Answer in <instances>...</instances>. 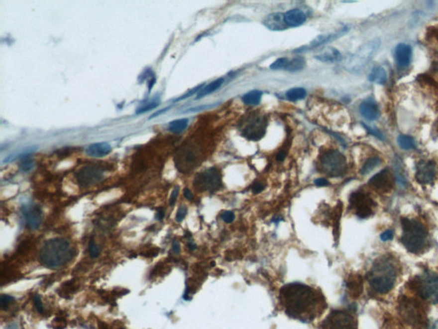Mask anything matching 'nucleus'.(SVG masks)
Here are the masks:
<instances>
[{"label":"nucleus","instance_id":"1","mask_svg":"<svg viewBox=\"0 0 438 329\" xmlns=\"http://www.w3.org/2000/svg\"><path fill=\"white\" fill-rule=\"evenodd\" d=\"M280 299L287 314L303 322L313 321L321 314L326 303L315 290L300 283L283 287Z\"/></svg>","mask_w":438,"mask_h":329},{"label":"nucleus","instance_id":"2","mask_svg":"<svg viewBox=\"0 0 438 329\" xmlns=\"http://www.w3.org/2000/svg\"><path fill=\"white\" fill-rule=\"evenodd\" d=\"M76 256V250L67 239L55 238L46 241L40 250V262L50 269L67 265Z\"/></svg>","mask_w":438,"mask_h":329},{"label":"nucleus","instance_id":"3","mask_svg":"<svg viewBox=\"0 0 438 329\" xmlns=\"http://www.w3.org/2000/svg\"><path fill=\"white\" fill-rule=\"evenodd\" d=\"M396 277L397 269L395 262L385 256L375 262L369 273V283L376 293L385 294L395 286Z\"/></svg>","mask_w":438,"mask_h":329},{"label":"nucleus","instance_id":"4","mask_svg":"<svg viewBox=\"0 0 438 329\" xmlns=\"http://www.w3.org/2000/svg\"><path fill=\"white\" fill-rule=\"evenodd\" d=\"M402 236L401 240L411 253L422 252L428 244V232L417 219L402 218Z\"/></svg>","mask_w":438,"mask_h":329},{"label":"nucleus","instance_id":"5","mask_svg":"<svg viewBox=\"0 0 438 329\" xmlns=\"http://www.w3.org/2000/svg\"><path fill=\"white\" fill-rule=\"evenodd\" d=\"M381 43L379 38H375L360 46L359 50L347 59L345 64L346 70L356 73L364 69L380 48Z\"/></svg>","mask_w":438,"mask_h":329},{"label":"nucleus","instance_id":"6","mask_svg":"<svg viewBox=\"0 0 438 329\" xmlns=\"http://www.w3.org/2000/svg\"><path fill=\"white\" fill-rule=\"evenodd\" d=\"M414 289L424 300L438 304V275L433 272H425L412 281Z\"/></svg>","mask_w":438,"mask_h":329},{"label":"nucleus","instance_id":"7","mask_svg":"<svg viewBox=\"0 0 438 329\" xmlns=\"http://www.w3.org/2000/svg\"><path fill=\"white\" fill-rule=\"evenodd\" d=\"M323 171L330 177H341L347 171V160L338 151L326 152L321 158Z\"/></svg>","mask_w":438,"mask_h":329},{"label":"nucleus","instance_id":"8","mask_svg":"<svg viewBox=\"0 0 438 329\" xmlns=\"http://www.w3.org/2000/svg\"><path fill=\"white\" fill-rule=\"evenodd\" d=\"M399 312L404 323L409 325H417L423 323L425 317L423 308L415 299L407 298L402 299L399 305Z\"/></svg>","mask_w":438,"mask_h":329},{"label":"nucleus","instance_id":"9","mask_svg":"<svg viewBox=\"0 0 438 329\" xmlns=\"http://www.w3.org/2000/svg\"><path fill=\"white\" fill-rule=\"evenodd\" d=\"M195 187L201 191L214 192L222 187V178L216 168L212 167L197 174L194 182Z\"/></svg>","mask_w":438,"mask_h":329},{"label":"nucleus","instance_id":"10","mask_svg":"<svg viewBox=\"0 0 438 329\" xmlns=\"http://www.w3.org/2000/svg\"><path fill=\"white\" fill-rule=\"evenodd\" d=\"M350 205L355 210L357 216L366 219L371 216L374 211L376 203L365 192L356 191L350 196Z\"/></svg>","mask_w":438,"mask_h":329},{"label":"nucleus","instance_id":"11","mask_svg":"<svg viewBox=\"0 0 438 329\" xmlns=\"http://www.w3.org/2000/svg\"><path fill=\"white\" fill-rule=\"evenodd\" d=\"M321 329H357L352 315L346 311H335L326 318Z\"/></svg>","mask_w":438,"mask_h":329},{"label":"nucleus","instance_id":"12","mask_svg":"<svg viewBox=\"0 0 438 329\" xmlns=\"http://www.w3.org/2000/svg\"><path fill=\"white\" fill-rule=\"evenodd\" d=\"M105 170L96 164H89L82 167L76 174L77 183L82 187L95 185L103 179Z\"/></svg>","mask_w":438,"mask_h":329},{"label":"nucleus","instance_id":"13","mask_svg":"<svg viewBox=\"0 0 438 329\" xmlns=\"http://www.w3.org/2000/svg\"><path fill=\"white\" fill-rule=\"evenodd\" d=\"M26 225L31 230H38L43 222V211L40 206L33 203L23 205L21 208Z\"/></svg>","mask_w":438,"mask_h":329},{"label":"nucleus","instance_id":"14","mask_svg":"<svg viewBox=\"0 0 438 329\" xmlns=\"http://www.w3.org/2000/svg\"><path fill=\"white\" fill-rule=\"evenodd\" d=\"M265 127L266 122L265 118L253 116L246 123L242 130V134L250 140H259L265 135Z\"/></svg>","mask_w":438,"mask_h":329},{"label":"nucleus","instance_id":"15","mask_svg":"<svg viewBox=\"0 0 438 329\" xmlns=\"http://www.w3.org/2000/svg\"><path fill=\"white\" fill-rule=\"evenodd\" d=\"M437 175V164L433 161H420L416 165V180L420 184L432 183Z\"/></svg>","mask_w":438,"mask_h":329},{"label":"nucleus","instance_id":"16","mask_svg":"<svg viewBox=\"0 0 438 329\" xmlns=\"http://www.w3.org/2000/svg\"><path fill=\"white\" fill-rule=\"evenodd\" d=\"M369 185L381 193L390 192L394 186V177L390 170L386 168L371 177L369 180Z\"/></svg>","mask_w":438,"mask_h":329},{"label":"nucleus","instance_id":"17","mask_svg":"<svg viewBox=\"0 0 438 329\" xmlns=\"http://www.w3.org/2000/svg\"><path fill=\"white\" fill-rule=\"evenodd\" d=\"M347 31H348V27H344L342 29H341L340 31H337V32H335V33H332V34H320V35L317 36L315 39L312 40V42H311L309 46H306V47H301V48L296 49L295 52H304L306 50H308L309 47H310V48L311 47H318V46H322V45L326 44V43L331 42L333 40H337L338 38L342 36L344 34H346Z\"/></svg>","mask_w":438,"mask_h":329},{"label":"nucleus","instance_id":"18","mask_svg":"<svg viewBox=\"0 0 438 329\" xmlns=\"http://www.w3.org/2000/svg\"><path fill=\"white\" fill-rule=\"evenodd\" d=\"M359 113L369 121L377 120L380 116V110L372 100H365L359 106Z\"/></svg>","mask_w":438,"mask_h":329},{"label":"nucleus","instance_id":"19","mask_svg":"<svg viewBox=\"0 0 438 329\" xmlns=\"http://www.w3.org/2000/svg\"><path fill=\"white\" fill-rule=\"evenodd\" d=\"M412 54L413 51L409 45L404 43L399 44L395 51L396 63L398 64L399 66L402 68L408 67L412 60Z\"/></svg>","mask_w":438,"mask_h":329},{"label":"nucleus","instance_id":"20","mask_svg":"<svg viewBox=\"0 0 438 329\" xmlns=\"http://www.w3.org/2000/svg\"><path fill=\"white\" fill-rule=\"evenodd\" d=\"M263 23L267 28L274 31L283 30L288 27L284 19V14L280 12L269 14Z\"/></svg>","mask_w":438,"mask_h":329},{"label":"nucleus","instance_id":"21","mask_svg":"<svg viewBox=\"0 0 438 329\" xmlns=\"http://www.w3.org/2000/svg\"><path fill=\"white\" fill-rule=\"evenodd\" d=\"M112 150V148L108 143H96L89 145L86 149V154L93 158H103L108 156Z\"/></svg>","mask_w":438,"mask_h":329},{"label":"nucleus","instance_id":"22","mask_svg":"<svg viewBox=\"0 0 438 329\" xmlns=\"http://www.w3.org/2000/svg\"><path fill=\"white\" fill-rule=\"evenodd\" d=\"M284 19L288 27H299L306 21L307 15L301 9H290L284 14Z\"/></svg>","mask_w":438,"mask_h":329},{"label":"nucleus","instance_id":"23","mask_svg":"<svg viewBox=\"0 0 438 329\" xmlns=\"http://www.w3.org/2000/svg\"><path fill=\"white\" fill-rule=\"evenodd\" d=\"M315 58L317 60L324 63H335V62L341 61L342 57L341 52H339L337 49L328 47L324 49L321 52L316 55Z\"/></svg>","mask_w":438,"mask_h":329},{"label":"nucleus","instance_id":"24","mask_svg":"<svg viewBox=\"0 0 438 329\" xmlns=\"http://www.w3.org/2000/svg\"><path fill=\"white\" fill-rule=\"evenodd\" d=\"M368 79L370 82L377 83V84H384L387 82L388 76L386 70L382 66H377L371 70L369 74Z\"/></svg>","mask_w":438,"mask_h":329},{"label":"nucleus","instance_id":"25","mask_svg":"<svg viewBox=\"0 0 438 329\" xmlns=\"http://www.w3.org/2000/svg\"><path fill=\"white\" fill-rule=\"evenodd\" d=\"M223 81L224 80L222 79V78H219V79L215 80V81L211 82L208 85L203 87L202 89H201V91L199 92L196 100L201 99V98L205 97L206 95H210L213 92L216 91L217 89H219L222 85Z\"/></svg>","mask_w":438,"mask_h":329},{"label":"nucleus","instance_id":"26","mask_svg":"<svg viewBox=\"0 0 438 329\" xmlns=\"http://www.w3.org/2000/svg\"><path fill=\"white\" fill-rule=\"evenodd\" d=\"M189 125V119H180L173 120L171 122L169 123L168 129L169 131H171L172 133L175 134H180L183 131H185L187 127Z\"/></svg>","mask_w":438,"mask_h":329},{"label":"nucleus","instance_id":"27","mask_svg":"<svg viewBox=\"0 0 438 329\" xmlns=\"http://www.w3.org/2000/svg\"><path fill=\"white\" fill-rule=\"evenodd\" d=\"M347 287L352 293V295L358 297L362 293V279L360 276L352 278L347 283Z\"/></svg>","mask_w":438,"mask_h":329},{"label":"nucleus","instance_id":"28","mask_svg":"<svg viewBox=\"0 0 438 329\" xmlns=\"http://www.w3.org/2000/svg\"><path fill=\"white\" fill-rule=\"evenodd\" d=\"M262 92L259 90H253V91L246 93L242 97L244 103L248 106H255L261 101Z\"/></svg>","mask_w":438,"mask_h":329},{"label":"nucleus","instance_id":"29","mask_svg":"<svg viewBox=\"0 0 438 329\" xmlns=\"http://www.w3.org/2000/svg\"><path fill=\"white\" fill-rule=\"evenodd\" d=\"M307 96V91L302 88H293L286 93V97L290 101H297L303 100Z\"/></svg>","mask_w":438,"mask_h":329},{"label":"nucleus","instance_id":"30","mask_svg":"<svg viewBox=\"0 0 438 329\" xmlns=\"http://www.w3.org/2000/svg\"><path fill=\"white\" fill-rule=\"evenodd\" d=\"M397 143L402 150H411L416 148V143L414 140V138L409 137V136H406V135L399 136Z\"/></svg>","mask_w":438,"mask_h":329},{"label":"nucleus","instance_id":"31","mask_svg":"<svg viewBox=\"0 0 438 329\" xmlns=\"http://www.w3.org/2000/svg\"><path fill=\"white\" fill-rule=\"evenodd\" d=\"M381 162L382 161L378 157H372V158L369 159L367 160V162L363 164L362 168L360 170V173L362 175H367L371 171H373L375 168L377 167L381 164Z\"/></svg>","mask_w":438,"mask_h":329},{"label":"nucleus","instance_id":"32","mask_svg":"<svg viewBox=\"0 0 438 329\" xmlns=\"http://www.w3.org/2000/svg\"><path fill=\"white\" fill-rule=\"evenodd\" d=\"M305 64L306 63H305L304 59L301 57H297V58H293L292 60H289L285 70H288L290 72L298 71V70H302L304 68Z\"/></svg>","mask_w":438,"mask_h":329},{"label":"nucleus","instance_id":"33","mask_svg":"<svg viewBox=\"0 0 438 329\" xmlns=\"http://www.w3.org/2000/svg\"><path fill=\"white\" fill-rule=\"evenodd\" d=\"M89 255L92 258H97L101 255V250L100 246L95 243L94 238L90 240L89 245Z\"/></svg>","mask_w":438,"mask_h":329},{"label":"nucleus","instance_id":"34","mask_svg":"<svg viewBox=\"0 0 438 329\" xmlns=\"http://www.w3.org/2000/svg\"><path fill=\"white\" fill-rule=\"evenodd\" d=\"M289 63V59L287 58H280L274 62L273 64L270 65L271 70H285L287 64Z\"/></svg>","mask_w":438,"mask_h":329},{"label":"nucleus","instance_id":"35","mask_svg":"<svg viewBox=\"0 0 438 329\" xmlns=\"http://www.w3.org/2000/svg\"><path fill=\"white\" fill-rule=\"evenodd\" d=\"M396 173L397 180H398L399 183H401V185H407V178L405 177L404 171L398 162L396 164Z\"/></svg>","mask_w":438,"mask_h":329},{"label":"nucleus","instance_id":"36","mask_svg":"<svg viewBox=\"0 0 438 329\" xmlns=\"http://www.w3.org/2000/svg\"><path fill=\"white\" fill-rule=\"evenodd\" d=\"M14 300H15V299H14V298L11 297V296L3 294V295L1 296V299H0V302H1V309H2L3 311H7L8 308H9V305L12 304Z\"/></svg>","mask_w":438,"mask_h":329},{"label":"nucleus","instance_id":"37","mask_svg":"<svg viewBox=\"0 0 438 329\" xmlns=\"http://www.w3.org/2000/svg\"><path fill=\"white\" fill-rule=\"evenodd\" d=\"M34 167V161L31 160V159H28V157H27V158L23 159L22 163H21V165H20V169H21V171H23V172L30 171Z\"/></svg>","mask_w":438,"mask_h":329},{"label":"nucleus","instance_id":"38","mask_svg":"<svg viewBox=\"0 0 438 329\" xmlns=\"http://www.w3.org/2000/svg\"><path fill=\"white\" fill-rule=\"evenodd\" d=\"M159 106V103L157 102V101H153V102H150V103L147 104L146 106H144V107H140L139 109L137 110L136 113L137 114H140V113H146V112H149L151 110L155 109L156 107H158Z\"/></svg>","mask_w":438,"mask_h":329},{"label":"nucleus","instance_id":"39","mask_svg":"<svg viewBox=\"0 0 438 329\" xmlns=\"http://www.w3.org/2000/svg\"><path fill=\"white\" fill-rule=\"evenodd\" d=\"M188 214V207L183 205L179 207V209L177 210V215H176V221L181 223L183 219H185V217Z\"/></svg>","mask_w":438,"mask_h":329},{"label":"nucleus","instance_id":"40","mask_svg":"<svg viewBox=\"0 0 438 329\" xmlns=\"http://www.w3.org/2000/svg\"><path fill=\"white\" fill-rule=\"evenodd\" d=\"M221 217H222V219L224 222L229 224V223H232L234 221L235 215H234V213L232 211H224V212H222Z\"/></svg>","mask_w":438,"mask_h":329},{"label":"nucleus","instance_id":"41","mask_svg":"<svg viewBox=\"0 0 438 329\" xmlns=\"http://www.w3.org/2000/svg\"><path fill=\"white\" fill-rule=\"evenodd\" d=\"M34 302L37 311H39V313H40V314H43L45 310H44V306H43L42 300H41V298H40V296L39 294H35L34 295Z\"/></svg>","mask_w":438,"mask_h":329},{"label":"nucleus","instance_id":"42","mask_svg":"<svg viewBox=\"0 0 438 329\" xmlns=\"http://www.w3.org/2000/svg\"><path fill=\"white\" fill-rule=\"evenodd\" d=\"M203 87H204V84H201V85L197 86L196 88L191 89L190 91L188 92L187 94L183 95L182 97L178 98V99H177V101H182V100H184V99H187V98L190 97V96H192V95H195V93H197V92H198L199 93V92L201 91V89H202V88H203Z\"/></svg>","mask_w":438,"mask_h":329},{"label":"nucleus","instance_id":"43","mask_svg":"<svg viewBox=\"0 0 438 329\" xmlns=\"http://www.w3.org/2000/svg\"><path fill=\"white\" fill-rule=\"evenodd\" d=\"M178 195H179V187L177 186V187L173 189L172 193H171V198H170V206L172 207V206L176 204V201H177Z\"/></svg>","mask_w":438,"mask_h":329},{"label":"nucleus","instance_id":"44","mask_svg":"<svg viewBox=\"0 0 438 329\" xmlns=\"http://www.w3.org/2000/svg\"><path fill=\"white\" fill-rule=\"evenodd\" d=\"M394 237V232L391 230H388L386 232H383L381 235V239L383 241H388L392 239Z\"/></svg>","mask_w":438,"mask_h":329},{"label":"nucleus","instance_id":"45","mask_svg":"<svg viewBox=\"0 0 438 329\" xmlns=\"http://www.w3.org/2000/svg\"><path fill=\"white\" fill-rule=\"evenodd\" d=\"M314 183H315V185L319 186V187H324V186H328L329 184L328 183V180L326 179V178H324V177H320V178H317L315 181H314Z\"/></svg>","mask_w":438,"mask_h":329},{"label":"nucleus","instance_id":"46","mask_svg":"<svg viewBox=\"0 0 438 329\" xmlns=\"http://www.w3.org/2000/svg\"><path fill=\"white\" fill-rule=\"evenodd\" d=\"M265 189V185L261 183H257L253 184V192L254 194H259Z\"/></svg>","mask_w":438,"mask_h":329},{"label":"nucleus","instance_id":"47","mask_svg":"<svg viewBox=\"0 0 438 329\" xmlns=\"http://www.w3.org/2000/svg\"><path fill=\"white\" fill-rule=\"evenodd\" d=\"M164 217H165V210L163 207H159L156 213V219L161 221L164 219Z\"/></svg>","mask_w":438,"mask_h":329},{"label":"nucleus","instance_id":"48","mask_svg":"<svg viewBox=\"0 0 438 329\" xmlns=\"http://www.w3.org/2000/svg\"><path fill=\"white\" fill-rule=\"evenodd\" d=\"M172 250H173V252L175 254H180L181 252V245H180V243L177 240H174L173 243H172Z\"/></svg>","mask_w":438,"mask_h":329},{"label":"nucleus","instance_id":"49","mask_svg":"<svg viewBox=\"0 0 438 329\" xmlns=\"http://www.w3.org/2000/svg\"><path fill=\"white\" fill-rule=\"evenodd\" d=\"M364 125V127H365V128L371 134L374 135L375 137H377V138H379V139H383V135L381 134L380 132L377 131H377H376V130H372V129L367 127L366 125Z\"/></svg>","mask_w":438,"mask_h":329},{"label":"nucleus","instance_id":"50","mask_svg":"<svg viewBox=\"0 0 438 329\" xmlns=\"http://www.w3.org/2000/svg\"><path fill=\"white\" fill-rule=\"evenodd\" d=\"M183 195L185 196L186 199H188L189 201H191L194 199V195H193V193H192L191 190L189 189V188H185L184 190H183Z\"/></svg>","mask_w":438,"mask_h":329},{"label":"nucleus","instance_id":"51","mask_svg":"<svg viewBox=\"0 0 438 329\" xmlns=\"http://www.w3.org/2000/svg\"><path fill=\"white\" fill-rule=\"evenodd\" d=\"M287 156V152L285 150H281L279 151V153L277 154V160L278 162H283L285 158H286Z\"/></svg>","mask_w":438,"mask_h":329},{"label":"nucleus","instance_id":"52","mask_svg":"<svg viewBox=\"0 0 438 329\" xmlns=\"http://www.w3.org/2000/svg\"><path fill=\"white\" fill-rule=\"evenodd\" d=\"M424 329H438V323H430Z\"/></svg>","mask_w":438,"mask_h":329},{"label":"nucleus","instance_id":"53","mask_svg":"<svg viewBox=\"0 0 438 329\" xmlns=\"http://www.w3.org/2000/svg\"><path fill=\"white\" fill-rule=\"evenodd\" d=\"M188 245H189V250H192V251L196 250V248H197L196 244H195L191 239H189V244H188Z\"/></svg>","mask_w":438,"mask_h":329},{"label":"nucleus","instance_id":"54","mask_svg":"<svg viewBox=\"0 0 438 329\" xmlns=\"http://www.w3.org/2000/svg\"><path fill=\"white\" fill-rule=\"evenodd\" d=\"M168 108H165V109H162L161 111H159V112H157V113H154L152 117H151V119L152 118H155L156 116H159L161 113H164V112H166L167 111Z\"/></svg>","mask_w":438,"mask_h":329},{"label":"nucleus","instance_id":"55","mask_svg":"<svg viewBox=\"0 0 438 329\" xmlns=\"http://www.w3.org/2000/svg\"><path fill=\"white\" fill-rule=\"evenodd\" d=\"M437 131H438V123H437Z\"/></svg>","mask_w":438,"mask_h":329}]
</instances>
